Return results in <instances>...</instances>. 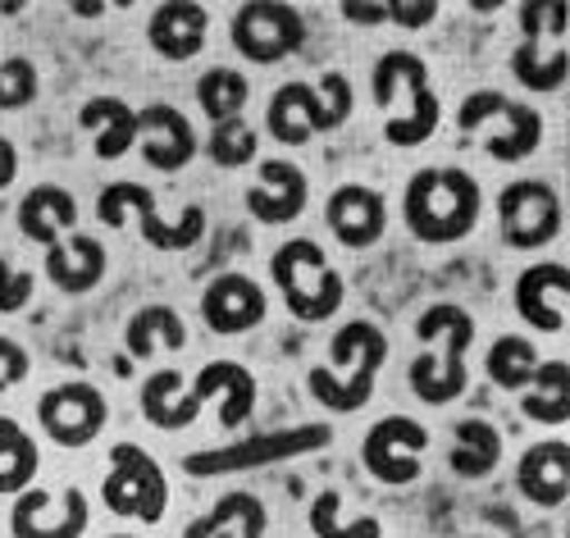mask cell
I'll return each instance as SVG.
<instances>
[{
  "label": "cell",
  "instance_id": "9a60e30c",
  "mask_svg": "<svg viewBox=\"0 0 570 538\" xmlns=\"http://www.w3.org/2000/svg\"><path fill=\"white\" fill-rule=\"evenodd\" d=\"M87 520H91V511H87L82 488H65L60 502L51 493H41V488H23L10 511L14 538H82Z\"/></svg>",
  "mask_w": 570,
  "mask_h": 538
},
{
  "label": "cell",
  "instance_id": "8d00e7d4",
  "mask_svg": "<svg viewBox=\"0 0 570 538\" xmlns=\"http://www.w3.org/2000/svg\"><path fill=\"white\" fill-rule=\"evenodd\" d=\"M338 502H343L338 493H320L311 502V529H315V538H379V534H384L374 516H361L352 525H338Z\"/></svg>",
  "mask_w": 570,
  "mask_h": 538
},
{
  "label": "cell",
  "instance_id": "bcb514c9",
  "mask_svg": "<svg viewBox=\"0 0 570 538\" xmlns=\"http://www.w3.org/2000/svg\"><path fill=\"white\" fill-rule=\"evenodd\" d=\"M115 538H128V534H115Z\"/></svg>",
  "mask_w": 570,
  "mask_h": 538
},
{
  "label": "cell",
  "instance_id": "60d3db41",
  "mask_svg": "<svg viewBox=\"0 0 570 538\" xmlns=\"http://www.w3.org/2000/svg\"><path fill=\"white\" fill-rule=\"evenodd\" d=\"M28 302H32V274L28 270H19V274H10L6 283H0V315H14Z\"/></svg>",
  "mask_w": 570,
  "mask_h": 538
},
{
  "label": "cell",
  "instance_id": "ac0fdd59",
  "mask_svg": "<svg viewBox=\"0 0 570 538\" xmlns=\"http://www.w3.org/2000/svg\"><path fill=\"white\" fill-rule=\"evenodd\" d=\"M137 141H141V156H147L151 169H183V165H193L197 156V133L193 124H187L183 110L156 101L147 110H137Z\"/></svg>",
  "mask_w": 570,
  "mask_h": 538
},
{
  "label": "cell",
  "instance_id": "ee69618b",
  "mask_svg": "<svg viewBox=\"0 0 570 538\" xmlns=\"http://www.w3.org/2000/svg\"><path fill=\"white\" fill-rule=\"evenodd\" d=\"M82 19H97V14H106V6H73Z\"/></svg>",
  "mask_w": 570,
  "mask_h": 538
},
{
  "label": "cell",
  "instance_id": "d6986e66",
  "mask_svg": "<svg viewBox=\"0 0 570 538\" xmlns=\"http://www.w3.org/2000/svg\"><path fill=\"white\" fill-rule=\"evenodd\" d=\"M206 28H210V14L193 0H169V6H156L151 10V23H147V41L151 51L169 65H187L206 51Z\"/></svg>",
  "mask_w": 570,
  "mask_h": 538
},
{
  "label": "cell",
  "instance_id": "277c9868",
  "mask_svg": "<svg viewBox=\"0 0 570 538\" xmlns=\"http://www.w3.org/2000/svg\"><path fill=\"white\" fill-rule=\"evenodd\" d=\"M352 119V82L334 69L324 74L320 87L311 82H283L269 96V110H265V128L274 133V141L283 146H302L320 133H334Z\"/></svg>",
  "mask_w": 570,
  "mask_h": 538
},
{
  "label": "cell",
  "instance_id": "d590c367",
  "mask_svg": "<svg viewBox=\"0 0 570 538\" xmlns=\"http://www.w3.org/2000/svg\"><path fill=\"white\" fill-rule=\"evenodd\" d=\"M256 146L261 137L243 124V119H228V124H215L210 137H206V156L219 165V169H243L256 160Z\"/></svg>",
  "mask_w": 570,
  "mask_h": 538
},
{
  "label": "cell",
  "instance_id": "6da1fadb",
  "mask_svg": "<svg viewBox=\"0 0 570 538\" xmlns=\"http://www.w3.org/2000/svg\"><path fill=\"white\" fill-rule=\"evenodd\" d=\"M328 356L334 361L315 365L306 374V388H311V398L320 407L338 411V415H352L374 398V379L389 361V338L370 320H347L334 333V342H328Z\"/></svg>",
  "mask_w": 570,
  "mask_h": 538
},
{
  "label": "cell",
  "instance_id": "484cf974",
  "mask_svg": "<svg viewBox=\"0 0 570 538\" xmlns=\"http://www.w3.org/2000/svg\"><path fill=\"white\" fill-rule=\"evenodd\" d=\"M78 124L91 128V146H97V160H119L132 151L137 141V110L119 96H91V101L78 110Z\"/></svg>",
  "mask_w": 570,
  "mask_h": 538
},
{
  "label": "cell",
  "instance_id": "7c38bea8",
  "mask_svg": "<svg viewBox=\"0 0 570 538\" xmlns=\"http://www.w3.org/2000/svg\"><path fill=\"white\" fill-rule=\"evenodd\" d=\"M498 228L511 252H534L561 233V197L543 178H520L498 192Z\"/></svg>",
  "mask_w": 570,
  "mask_h": 538
},
{
  "label": "cell",
  "instance_id": "ffe728a7",
  "mask_svg": "<svg viewBox=\"0 0 570 538\" xmlns=\"http://www.w3.org/2000/svg\"><path fill=\"white\" fill-rule=\"evenodd\" d=\"M306 174L293 160H265L261 165V183L247 187V211L261 224H293L306 211Z\"/></svg>",
  "mask_w": 570,
  "mask_h": 538
},
{
  "label": "cell",
  "instance_id": "7a4b0ae2",
  "mask_svg": "<svg viewBox=\"0 0 570 538\" xmlns=\"http://www.w3.org/2000/svg\"><path fill=\"white\" fill-rule=\"evenodd\" d=\"M480 183L465 169H420L406 183V228L411 237H420L424 247H448V242L470 237V228L480 224Z\"/></svg>",
  "mask_w": 570,
  "mask_h": 538
},
{
  "label": "cell",
  "instance_id": "d6a6232c",
  "mask_svg": "<svg viewBox=\"0 0 570 538\" xmlns=\"http://www.w3.org/2000/svg\"><path fill=\"white\" fill-rule=\"evenodd\" d=\"M247 96H252L247 78L237 74V69H224V65H219V69H206V74H202V82H197V101H202V110H206V119H210V124L243 119Z\"/></svg>",
  "mask_w": 570,
  "mask_h": 538
},
{
  "label": "cell",
  "instance_id": "f35d334b",
  "mask_svg": "<svg viewBox=\"0 0 570 538\" xmlns=\"http://www.w3.org/2000/svg\"><path fill=\"white\" fill-rule=\"evenodd\" d=\"M28 370H32L28 352L19 348L14 338H0V393H10L14 383H23V379H28Z\"/></svg>",
  "mask_w": 570,
  "mask_h": 538
},
{
  "label": "cell",
  "instance_id": "e575fe53",
  "mask_svg": "<svg viewBox=\"0 0 570 538\" xmlns=\"http://www.w3.org/2000/svg\"><path fill=\"white\" fill-rule=\"evenodd\" d=\"M511 74H515L520 87H530V91H557L570 78V56H566V46H557L552 56H539L534 41H520L515 56H511Z\"/></svg>",
  "mask_w": 570,
  "mask_h": 538
},
{
  "label": "cell",
  "instance_id": "4dcf8cb0",
  "mask_svg": "<svg viewBox=\"0 0 570 538\" xmlns=\"http://www.w3.org/2000/svg\"><path fill=\"white\" fill-rule=\"evenodd\" d=\"M41 457H37V443L19 429V420L0 415V498L6 493H23V488L32 483Z\"/></svg>",
  "mask_w": 570,
  "mask_h": 538
},
{
  "label": "cell",
  "instance_id": "1f68e13d",
  "mask_svg": "<svg viewBox=\"0 0 570 538\" xmlns=\"http://www.w3.org/2000/svg\"><path fill=\"white\" fill-rule=\"evenodd\" d=\"M502 457V438L484 420H461L456 424V448H452V470L461 479H484Z\"/></svg>",
  "mask_w": 570,
  "mask_h": 538
},
{
  "label": "cell",
  "instance_id": "ab89813d",
  "mask_svg": "<svg viewBox=\"0 0 570 538\" xmlns=\"http://www.w3.org/2000/svg\"><path fill=\"white\" fill-rule=\"evenodd\" d=\"M389 10V23H397V28H424V23H434V14H439V6L434 0H420V6H406V0H393V6H384Z\"/></svg>",
  "mask_w": 570,
  "mask_h": 538
},
{
  "label": "cell",
  "instance_id": "4316f807",
  "mask_svg": "<svg viewBox=\"0 0 570 538\" xmlns=\"http://www.w3.org/2000/svg\"><path fill=\"white\" fill-rule=\"evenodd\" d=\"M141 415H147L156 429H193L197 415H202V402L193 393H183V374L169 365V370H156L147 383H141Z\"/></svg>",
  "mask_w": 570,
  "mask_h": 538
},
{
  "label": "cell",
  "instance_id": "9c48e42d",
  "mask_svg": "<svg viewBox=\"0 0 570 538\" xmlns=\"http://www.w3.org/2000/svg\"><path fill=\"white\" fill-rule=\"evenodd\" d=\"M484 119H502V128L484 141V151L502 165H515V160H525L539 151V141H543V115L530 106V101H511V96L502 91H470L461 110H456V128L461 133H474Z\"/></svg>",
  "mask_w": 570,
  "mask_h": 538
},
{
  "label": "cell",
  "instance_id": "f1b7e54d",
  "mask_svg": "<svg viewBox=\"0 0 570 538\" xmlns=\"http://www.w3.org/2000/svg\"><path fill=\"white\" fill-rule=\"evenodd\" d=\"M530 393L520 398V411L539 424H566L570 420V365L566 361H539Z\"/></svg>",
  "mask_w": 570,
  "mask_h": 538
},
{
  "label": "cell",
  "instance_id": "5bb4252c",
  "mask_svg": "<svg viewBox=\"0 0 570 538\" xmlns=\"http://www.w3.org/2000/svg\"><path fill=\"white\" fill-rule=\"evenodd\" d=\"M37 420L51 433V443L60 448H87L110 420L106 393L97 383H60L51 393H41L37 402Z\"/></svg>",
  "mask_w": 570,
  "mask_h": 538
},
{
  "label": "cell",
  "instance_id": "5b68a950",
  "mask_svg": "<svg viewBox=\"0 0 570 538\" xmlns=\"http://www.w3.org/2000/svg\"><path fill=\"white\" fill-rule=\"evenodd\" d=\"M370 87H374V106L379 110H389L402 91H406V101H411V110L397 124H384V137L393 146H420V141H430L439 133L443 106H439V96L430 87V65H424L420 56H411V51H384V56L374 60Z\"/></svg>",
  "mask_w": 570,
  "mask_h": 538
},
{
  "label": "cell",
  "instance_id": "e0dca14e",
  "mask_svg": "<svg viewBox=\"0 0 570 538\" xmlns=\"http://www.w3.org/2000/svg\"><path fill=\"white\" fill-rule=\"evenodd\" d=\"M269 302L261 283H252L247 274H219L206 292H202V315L210 324V333L219 338H237V333H252L265 320Z\"/></svg>",
  "mask_w": 570,
  "mask_h": 538
},
{
  "label": "cell",
  "instance_id": "74e56055",
  "mask_svg": "<svg viewBox=\"0 0 570 538\" xmlns=\"http://www.w3.org/2000/svg\"><path fill=\"white\" fill-rule=\"evenodd\" d=\"M37 69H32V60H23V56H14V60H6L0 65V110H23V106H32L37 101Z\"/></svg>",
  "mask_w": 570,
  "mask_h": 538
},
{
  "label": "cell",
  "instance_id": "8992f818",
  "mask_svg": "<svg viewBox=\"0 0 570 538\" xmlns=\"http://www.w3.org/2000/svg\"><path fill=\"white\" fill-rule=\"evenodd\" d=\"M269 274L278 283V297L288 306L293 320L320 324V320H334L343 306V278L338 270L328 265L324 247H315L311 237H293L283 242L269 261Z\"/></svg>",
  "mask_w": 570,
  "mask_h": 538
},
{
  "label": "cell",
  "instance_id": "cb8c5ba5",
  "mask_svg": "<svg viewBox=\"0 0 570 538\" xmlns=\"http://www.w3.org/2000/svg\"><path fill=\"white\" fill-rule=\"evenodd\" d=\"M78 224V202L69 187H56V183H41L32 187L28 197L19 202V233L37 247H56L60 233Z\"/></svg>",
  "mask_w": 570,
  "mask_h": 538
},
{
  "label": "cell",
  "instance_id": "b9f144b4",
  "mask_svg": "<svg viewBox=\"0 0 570 538\" xmlns=\"http://www.w3.org/2000/svg\"><path fill=\"white\" fill-rule=\"evenodd\" d=\"M343 19L356 23V28H379V23H389V10L384 6H361V0H347Z\"/></svg>",
  "mask_w": 570,
  "mask_h": 538
},
{
  "label": "cell",
  "instance_id": "4fadbf2b",
  "mask_svg": "<svg viewBox=\"0 0 570 538\" xmlns=\"http://www.w3.org/2000/svg\"><path fill=\"white\" fill-rule=\"evenodd\" d=\"M430 448V429L415 424L411 415H384L361 443V461L365 470L389 483V488H402V483H415L420 479V457Z\"/></svg>",
  "mask_w": 570,
  "mask_h": 538
},
{
  "label": "cell",
  "instance_id": "603a6c76",
  "mask_svg": "<svg viewBox=\"0 0 570 538\" xmlns=\"http://www.w3.org/2000/svg\"><path fill=\"white\" fill-rule=\"evenodd\" d=\"M193 398L206 407L210 398H224V407H219V424L224 429H237L247 415H252V407H256V374L247 370V365H237V361H210L202 374H197V383H193Z\"/></svg>",
  "mask_w": 570,
  "mask_h": 538
},
{
  "label": "cell",
  "instance_id": "ba28073f",
  "mask_svg": "<svg viewBox=\"0 0 570 538\" xmlns=\"http://www.w3.org/2000/svg\"><path fill=\"white\" fill-rule=\"evenodd\" d=\"M101 502L115 516L141 520V525H160L169 507V479L156 466V457L137 443H115L110 452V475L101 483Z\"/></svg>",
  "mask_w": 570,
  "mask_h": 538
},
{
  "label": "cell",
  "instance_id": "83f0119b",
  "mask_svg": "<svg viewBox=\"0 0 570 538\" xmlns=\"http://www.w3.org/2000/svg\"><path fill=\"white\" fill-rule=\"evenodd\" d=\"M265 507L252 493H224L202 520L183 529V538H265Z\"/></svg>",
  "mask_w": 570,
  "mask_h": 538
},
{
  "label": "cell",
  "instance_id": "8fae6325",
  "mask_svg": "<svg viewBox=\"0 0 570 538\" xmlns=\"http://www.w3.org/2000/svg\"><path fill=\"white\" fill-rule=\"evenodd\" d=\"M228 41L247 65H278L306 46V19L297 6H283V0H252L233 14Z\"/></svg>",
  "mask_w": 570,
  "mask_h": 538
},
{
  "label": "cell",
  "instance_id": "2e32d148",
  "mask_svg": "<svg viewBox=\"0 0 570 538\" xmlns=\"http://www.w3.org/2000/svg\"><path fill=\"white\" fill-rule=\"evenodd\" d=\"M324 219H328V233H334L343 247H352V252L374 247V242L384 237V228H389L384 192H374L365 183H343L334 197H328Z\"/></svg>",
  "mask_w": 570,
  "mask_h": 538
},
{
  "label": "cell",
  "instance_id": "d4e9b609",
  "mask_svg": "<svg viewBox=\"0 0 570 538\" xmlns=\"http://www.w3.org/2000/svg\"><path fill=\"white\" fill-rule=\"evenodd\" d=\"M46 274L60 292L78 297V292H91L101 278H106V247L97 237H69V242H56L46 247Z\"/></svg>",
  "mask_w": 570,
  "mask_h": 538
},
{
  "label": "cell",
  "instance_id": "3957f363",
  "mask_svg": "<svg viewBox=\"0 0 570 538\" xmlns=\"http://www.w3.org/2000/svg\"><path fill=\"white\" fill-rule=\"evenodd\" d=\"M415 338H439L443 342V352L424 348L411 361V388H415V398L430 402V407H448L452 398L465 393V383H470L465 352H470V342H474V320H470V311H461L452 302H439V306H430V311L415 320Z\"/></svg>",
  "mask_w": 570,
  "mask_h": 538
},
{
  "label": "cell",
  "instance_id": "30bf717a",
  "mask_svg": "<svg viewBox=\"0 0 570 538\" xmlns=\"http://www.w3.org/2000/svg\"><path fill=\"white\" fill-rule=\"evenodd\" d=\"M128 211H137L141 219V237H147V247L156 252H187V247H197L202 233H206V211L202 206H187L178 224L160 219L156 211V197H151V187H141V183H110L101 192V202H97V215L106 228H119L128 219Z\"/></svg>",
  "mask_w": 570,
  "mask_h": 538
},
{
  "label": "cell",
  "instance_id": "7bdbcfd3",
  "mask_svg": "<svg viewBox=\"0 0 570 538\" xmlns=\"http://www.w3.org/2000/svg\"><path fill=\"white\" fill-rule=\"evenodd\" d=\"M19 174V151H14V141L10 137H0V192H6Z\"/></svg>",
  "mask_w": 570,
  "mask_h": 538
},
{
  "label": "cell",
  "instance_id": "44dd1931",
  "mask_svg": "<svg viewBox=\"0 0 570 538\" xmlns=\"http://www.w3.org/2000/svg\"><path fill=\"white\" fill-rule=\"evenodd\" d=\"M570 297V270L557 261H539L515 278V311L520 320H530L539 333H557L566 311L561 302Z\"/></svg>",
  "mask_w": 570,
  "mask_h": 538
},
{
  "label": "cell",
  "instance_id": "7402d4cb",
  "mask_svg": "<svg viewBox=\"0 0 570 538\" xmlns=\"http://www.w3.org/2000/svg\"><path fill=\"white\" fill-rule=\"evenodd\" d=\"M515 483L534 507H561L570 493V448L548 438V443H534L525 457H520Z\"/></svg>",
  "mask_w": 570,
  "mask_h": 538
},
{
  "label": "cell",
  "instance_id": "52a82bcc",
  "mask_svg": "<svg viewBox=\"0 0 570 538\" xmlns=\"http://www.w3.org/2000/svg\"><path fill=\"white\" fill-rule=\"evenodd\" d=\"M334 443V429L328 424H297V429H269V433H252L243 443L228 448H210V452H193L183 461V470L193 479H210V475H233V470H261V466H278L293 461L302 452H320Z\"/></svg>",
  "mask_w": 570,
  "mask_h": 538
},
{
  "label": "cell",
  "instance_id": "836d02e7",
  "mask_svg": "<svg viewBox=\"0 0 570 538\" xmlns=\"http://www.w3.org/2000/svg\"><path fill=\"white\" fill-rule=\"evenodd\" d=\"M489 379L498 383V388H507V393H520L530 379H534V370H539V352H534V342L530 338H520V333H507V338H498L493 348H489Z\"/></svg>",
  "mask_w": 570,
  "mask_h": 538
},
{
  "label": "cell",
  "instance_id": "f546056e",
  "mask_svg": "<svg viewBox=\"0 0 570 538\" xmlns=\"http://www.w3.org/2000/svg\"><path fill=\"white\" fill-rule=\"evenodd\" d=\"M124 342H128V356L147 361V356H156L160 342H165L169 352H178L183 342H187V329H183V320H178L174 306H141V311L128 320Z\"/></svg>",
  "mask_w": 570,
  "mask_h": 538
},
{
  "label": "cell",
  "instance_id": "f6af8a7d",
  "mask_svg": "<svg viewBox=\"0 0 570 538\" xmlns=\"http://www.w3.org/2000/svg\"><path fill=\"white\" fill-rule=\"evenodd\" d=\"M10 274H14V270H10V261H6V256H0V283H6Z\"/></svg>",
  "mask_w": 570,
  "mask_h": 538
}]
</instances>
